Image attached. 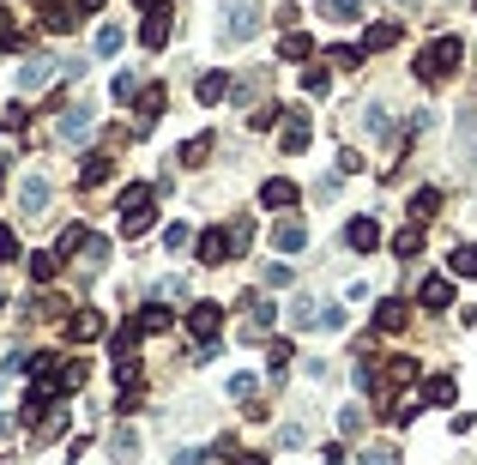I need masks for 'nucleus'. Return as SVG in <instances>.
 <instances>
[{
    "label": "nucleus",
    "mask_w": 477,
    "mask_h": 465,
    "mask_svg": "<svg viewBox=\"0 0 477 465\" xmlns=\"http://www.w3.org/2000/svg\"><path fill=\"white\" fill-rule=\"evenodd\" d=\"M459 55H465V42H459V37H436V42H429V49L417 55V79H423V85H441V79H454Z\"/></svg>",
    "instance_id": "1"
},
{
    "label": "nucleus",
    "mask_w": 477,
    "mask_h": 465,
    "mask_svg": "<svg viewBox=\"0 0 477 465\" xmlns=\"http://www.w3.org/2000/svg\"><path fill=\"white\" fill-rule=\"evenodd\" d=\"M260 31V0H224V24H218V42L224 49H236Z\"/></svg>",
    "instance_id": "2"
},
{
    "label": "nucleus",
    "mask_w": 477,
    "mask_h": 465,
    "mask_svg": "<svg viewBox=\"0 0 477 465\" xmlns=\"http://www.w3.org/2000/svg\"><path fill=\"white\" fill-rule=\"evenodd\" d=\"M170 6H176V0H140V42L145 49H163V42H170Z\"/></svg>",
    "instance_id": "3"
},
{
    "label": "nucleus",
    "mask_w": 477,
    "mask_h": 465,
    "mask_svg": "<svg viewBox=\"0 0 477 465\" xmlns=\"http://www.w3.org/2000/svg\"><path fill=\"white\" fill-rule=\"evenodd\" d=\"M236 260V242H230V230H199V266H230Z\"/></svg>",
    "instance_id": "4"
},
{
    "label": "nucleus",
    "mask_w": 477,
    "mask_h": 465,
    "mask_svg": "<svg viewBox=\"0 0 477 465\" xmlns=\"http://www.w3.org/2000/svg\"><path fill=\"white\" fill-rule=\"evenodd\" d=\"M79 6H73V0H49V6H42V31H55V37H67V31H79Z\"/></svg>",
    "instance_id": "5"
},
{
    "label": "nucleus",
    "mask_w": 477,
    "mask_h": 465,
    "mask_svg": "<svg viewBox=\"0 0 477 465\" xmlns=\"http://www.w3.org/2000/svg\"><path fill=\"white\" fill-rule=\"evenodd\" d=\"M19 212L24 218H42V212H49V176H24L19 182Z\"/></svg>",
    "instance_id": "6"
},
{
    "label": "nucleus",
    "mask_w": 477,
    "mask_h": 465,
    "mask_svg": "<svg viewBox=\"0 0 477 465\" xmlns=\"http://www.w3.org/2000/svg\"><path fill=\"white\" fill-rule=\"evenodd\" d=\"M417 303L423 308H454V278H447V272H429V278H423V290H417Z\"/></svg>",
    "instance_id": "7"
},
{
    "label": "nucleus",
    "mask_w": 477,
    "mask_h": 465,
    "mask_svg": "<svg viewBox=\"0 0 477 465\" xmlns=\"http://www.w3.org/2000/svg\"><path fill=\"white\" fill-rule=\"evenodd\" d=\"M308 140H315V122H308V115H290V122H284V133H279V145L284 151H290V158H302V151H308Z\"/></svg>",
    "instance_id": "8"
},
{
    "label": "nucleus",
    "mask_w": 477,
    "mask_h": 465,
    "mask_svg": "<svg viewBox=\"0 0 477 465\" xmlns=\"http://www.w3.org/2000/svg\"><path fill=\"white\" fill-rule=\"evenodd\" d=\"M91 127H97V115H91V109H67V115H60V127H55V140L60 145H79Z\"/></svg>",
    "instance_id": "9"
},
{
    "label": "nucleus",
    "mask_w": 477,
    "mask_h": 465,
    "mask_svg": "<svg viewBox=\"0 0 477 465\" xmlns=\"http://www.w3.org/2000/svg\"><path fill=\"white\" fill-rule=\"evenodd\" d=\"M218 321H224L218 303H194L188 308V333H194V339H218Z\"/></svg>",
    "instance_id": "10"
},
{
    "label": "nucleus",
    "mask_w": 477,
    "mask_h": 465,
    "mask_svg": "<svg viewBox=\"0 0 477 465\" xmlns=\"http://www.w3.org/2000/svg\"><path fill=\"white\" fill-rule=\"evenodd\" d=\"M344 242H351V254H375V248H381V223L375 218H351Z\"/></svg>",
    "instance_id": "11"
},
{
    "label": "nucleus",
    "mask_w": 477,
    "mask_h": 465,
    "mask_svg": "<svg viewBox=\"0 0 477 465\" xmlns=\"http://www.w3.org/2000/svg\"><path fill=\"white\" fill-rule=\"evenodd\" d=\"M272 248H279V254H302V248H308V223H302V218H284L279 230H272Z\"/></svg>",
    "instance_id": "12"
},
{
    "label": "nucleus",
    "mask_w": 477,
    "mask_h": 465,
    "mask_svg": "<svg viewBox=\"0 0 477 465\" xmlns=\"http://www.w3.org/2000/svg\"><path fill=\"white\" fill-rule=\"evenodd\" d=\"M133 103H140V133H145V127H158V115L170 109V91H163V85H145Z\"/></svg>",
    "instance_id": "13"
},
{
    "label": "nucleus",
    "mask_w": 477,
    "mask_h": 465,
    "mask_svg": "<svg viewBox=\"0 0 477 465\" xmlns=\"http://www.w3.org/2000/svg\"><path fill=\"white\" fill-rule=\"evenodd\" d=\"M194 97L199 103H224V97H230V73H224V67H206L199 85H194Z\"/></svg>",
    "instance_id": "14"
},
{
    "label": "nucleus",
    "mask_w": 477,
    "mask_h": 465,
    "mask_svg": "<svg viewBox=\"0 0 477 465\" xmlns=\"http://www.w3.org/2000/svg\"><path fill=\"white\" fill-rule=\"evenodd\" d=\"M260 205H266V212H284V205H297V182H284V176L260 182Z\"/></svg>",
    "instance_id": "15"
},
{
    "label": "nucleus",
    "mask_w": 477,
    "mask_h": 465,
    "mask_svg": "<svg viewBox=\"0 0 477 465\" xmlns=\"http://www.w3.org/2000/svg\"><path fill=\"white\" fill-rule=\"evenodd\" d=\"M85 375H91V363H85V357H73V363H60V375H55L49 387L67 399V393H79V387H85Z\"/></svg>",
    "instance_id": "16"
},
{
    "label": "nucleus",
    "mask_w": 477,
    "mask_h": 465,
    "mask_svg": "<svg viewBox=\"0 0 477 465\" xmlns=\"http://www.w3.org/2000/svg\"><path fill=\"white\" fill-rule=\"evenodd\" d=\"M109 176H115V158H109V151H91L85 169H79V187H97V182H109Z\"/></svg>",
    "instance_id": "17"
},
{
    "label": "nucleus",
    "mask_w": 477,
    "mask_h": 465,
    "mask_svg": "<svg viewBox=\"0 0 477 465\" xmlns=\"http://www.w3.org/2000/svg\"><path fill=\"white\" fill-rule=\"evenodd\" d=\"M393 42H399V24L375 19L369 31H362V55H381V49H393Z\"/></svg>",
    "instance_id": "18"
},
{
    "label": "nucleus",
    "mask_w": 477,
    "mask_h": 465,
    "mask_svg": "<svg viewBox=\"0 0 477 465\" xmlns=\"http://www.w3.org/2000/svg\"><path fill=\"white\" fill-rule=\"evenodd\" d=\"M459 163H465V169H477V115H472V109L459 115Z\"/></svg>",
    "instance_id": "19"
},
{
    "label": "nucleus",
    "mask_w": 477,
    "mask_h": 465,
    "mask_svg": "<svg viewBox=\"0 0 477 465\" xmlns=\"http://www.w3.org/2000/svg\"><path fill=\"white\" fill-rule=\"evenodd\" d=\"M375 326L381 333H399V326H405V303H399V296H381L375 303Z\"/></svg>",
    "instance_id": "20"
},
{
    "label": "nucleus",
    "mask_w": 477,
    "mask_h": 465,
    "mask_svg": "<svg viewBox=\"0 0 477 465\" xmlns=\"http://www.w3.org/2000/svg\"><path fill=\"white\" fill-rule=\"evenodd\" d=\"M272 321H279V308L266 303V296H248V333H266ZM248 333H242V339H248Z\"/></svg>",
    "instance_id": "21"
},
{
    "label": "nucleus",
    "mask_w": 477,
    "mask_h": 465,
    "mask_svg": "<svg viewBox=\"0 0 477 465\" xmlns=\"http://www.w3.org/2000/svg\"><path fill=\"white\" fill-rule=\"evenodd\" d=\"M67 333H73V339H97L103 315H97V308H79V315H67Z\"/></svg>",
    "instance_id": "22"
},
{
    "label": "nucleus",
    "mask_w": 477,
    "mask_h": 465,
    "mask_svg": "<svg viewBox=\"0 0 477 465\" xmlns=\"http://www.w3.org/2000/svg\"><path fill=\"white\" fill-rule=\"evenodd\" d=\"M454 375H429V381H423V405H454Z\"/></svg>",
    "instance_id": "23"
},
{
    "label": "nucleus",
    "mask_w": 477,
    "mask_h": 465,
    "mask_svg": "<svg viewBox=\"0 0 477 465\" xmlns=\"http://www.w3.org/2000/svg\"><path fill=\"white\" fill-rule=\"evenodd\" d=\"M436 212H441V187H417V194H411V218L429 223Z\"/></svg>",
    "instance_id": "24"
},
{
    "label": "nucleus",
    "mask_w": 477,
    "mask_h": 465,
    "mask_svg": "<svg viewBox=\"0 0 477 465\" xmlns=\"http://www.w3.org/2000/svg\"><path fill=\"white\" fill-rule=\"evenodd\" d=\"M60 266H67V260H60L55 248H42V254H31V278L49 284V278H60Z\"/></svg>",
    "instance_id": "25"
},
{
    "label": "nucleus",
    "mask_w": 477,
    "mask_h": 465,
    "mask_svg": "<svg viewBox=\"0 0 477 465\" xmlns=\"http://www.w3.org/2000/svg\"><path fill=\"white\" fill-rule=\"evenodd\" d=\"M85 242H91V230H85V223H67V230H60V242H55V254H60V260H73Z\"/></svg>",
    "instance_id": "26"
},
{
    "label": "nucleus",
    "mask_w": 477,
    "mask_h": 465,
    "mask_svg": "<svg viewBox=\"0 0 477 465\" xmlns=\"http://www.w3.org/2000/svg\"><path fill=\"white\" fill-rule=\"evenodd\" d=\"M109 460H140V435H133V429H115V435H109Z\"/></svg>",
    "instance_id": "27"
},
{
    "label": "nucleus",
    "mask_w": 477,
    "mask_h": 465,
    "mask_svg": "<svg viewBox=\"0 0 477 465\" xmlns=\"http://www.w3.org/2000/svg\"><path fill=\"white\" fill-rule=\"evenodd\" d=\"M133 321H140V333H170V321H176V315H170V308H158V303H145Z\"/></svg>",
    "instance_id": "28"
},
{
    "label": "nucleus",
    "mask_w": 477,
    "mask_h": 465,
    "mask_svg": "<svg viewBox=\"0 0 477 465\" xmlns=\"http://www.w3.org/2000/svg\"><path fill=\"white\" fill-rule=\"evenodd\" d=\"M315 55V37L308 31H284V61H308Z\"/></svg>",
    "instance_id": "29"
},
{
    "label": "nucleus",
    "mask_w": 477,
    "mask_h": 465,
    "mask_svg": "<svg viewBox=\"0 0 477 465\" xmlns=\"http://www.w3.org/2000/svg\"><path fill=\"white\" fill-rule=\"evenodd\" d=\"M417 248H423V223H405V230H393V254H405V260H411Z\"/></svg>",
    "instance_id": "30"
},
{
    "label": "nucleus",
    "mask_w": 477,
    "mask_h": 465,
    "mask_svg": "<svg viewBox=\"0 0 477 465\" xmlns=\"http://www.w3.org/2000/svg\"><path fill=\"white\" fill-rule=\"evenodd\" d=\"M42 417H49V387H37V393L19 405V424H42Z\"/></svg>",
    "instance_id": "31"
},
{
    "label": "nucleus",
    "mask_w": 477,
    "mask_h": 465,
    "mask_svg": "<svg viewBox=\"0 0 477 465\" xmlns=\"http://www.w3.org/2000/svg\"><path fill=\"white\" fill-rule=\"evenodd\" d=\"M417 381V357H393L387 363V387H411Z\"/></svg>",
    "instance_id": "32"
},
{
    "label": "nucleus",
    "mask_w": 477,
    "mask_h": 465,
    "mask_svg": "<svg viewBox=\"0 0 477 465\" xmlns=\"http://www.w3.org/2000/svg\"><path fill=\"white\" fill-rule=\"evenodd\" d=\"M320 13L338 19V24H351V19H362V0H320Z\"/></svg>",
    "instance_id": "33"
},
{
    "label": "nucleus",
    "mask_w": 477,
    "mask_h": 465,
    "mask_svg": "<svg viewBox=\"0 0 477 465\" xmlns=\"http://www.w3.org/2000/svg\"><path fill=\"white\" fill-rule=\"evenodd\" d=\"M49 79H55V61H42V55L19 67V85H49Z\"/></svg>",
    "instance_id": "34"
},
{
    "label": "nucleus",
    "mask_w": 477,
    "mask_h": 465,
    "mask_svg": "<svg viewBox=\"0 0 477 465\" xmlns=\"http://www.w3.org/2000/svg\"><path fill=\"white\" fill-rule=\"evenodd\" d=\"M158 200V187L151 182H133V187H121V212H133V205H151Z\"/></svg>",
    "instance_id": "35"
},
{
    "label": "nucleus",
    "mask_w": 477,
    "mask_h": 465,
    "mask_svg": "<svg viewBox=\"0 0 477 465\" xmlns=\"http://www.w3.org/2000/svg\"><path fill=\"white\" fill-rule=\"evenodd\" d=\"M206 158H212V133H199V140H188V145H181V163H188V169H199Z\"/></svg>",
    "instance_id": "36"
},
{
    "label": "nucleus",
    "mask_w": 477,
    "mask_h": 465,
    "mask_svg": "<svg viewBox=\"0 0 477 465\" xmlns=\"http://www.w3.org/2000/svg\"><path fill=\"white\" fill-rule=\"evenodd\" d=\"M454 278H477V242L454 248Z\"/></svg>",
    "instance_id": "37"
},
{
    "label": "nucleus",
    "mask_w": 477,
    "mask_h": 465,
    "mask_svg": "<svg viewBox=\"0 0 477 465\" xmlns=\"http://www.w3.org/2000/svg\"><path fill=\"white\" fill-rule=\"evenodd\" d=\"M333 67L357 73V67H362V42H338V49H333Z\"/></svg>",
    "instance_id": "38"
},
{
    "label": "nucleus",
    "mask_w": 477,
    "mask_h": 465,
    "mask_svg": "<svg viewBox=\"0 0 477 465\" xmlns=\"http://www.w3.org/2000/svg\"><path fill=\"white\" fill-rule=\"evenodd\" d=\"M145 230H151V212H145V205H133V212L121 218V236H145Z\"/></svg>",
    "instance_id": "39"
},
{
    "label": "nucleus",
    "mask_w": 477,
    "mask_h": 465,
    "mask_svg": "<svg viewBox=\"0 0 477 465\" xmlns=\"http://www.w3.org/2000/svg\"><path fill=\"white\" fill-rule=\"evenodd\" d=\"M230 242H236V254H248V248H254V218H236V223H230Z\"/></svg>",
    "instance_id": "40"
},
{
    "label": "nucleus",
    "mask_w": 477,
    "mask_h": 465,
    "mask_svg": "<svg viewBox=\"0 0 477 465\" xmlns=\"http://www.w3.org/2000/svg\"><path fill=\"white\" fill-rule=\"evenodd\" d=\"M188 242H194V230H188V223H170V230H163V248H170V254H181Z\"/></svg>",
    "instance_id": "41"
},
{
    "label": "nucleus",
    "mask_w": 477,
    "mask_h": 465,
    "mask_svg": "<svg viewBox=\"0 0 477 465\" xmlns=\"http://www.w3.org/2000/svg\"><path fill=\"white\" fill-rule=\"evenodd\" d=\"M326 85H333V73H326V67H308V73H302V91H308V97H320Z\"/></svg>",
    "instance_id": "42"
},
{
    "label": "nucleus",
    "mask_w": 477,
    "mask_h": 465,
    "mask_svg": "<svg viewBox=\"0 0 477 465\" xmlns=\"http://www.w3.org/2000/svg\"><path fill=\"white\" fill-rule=\"evenodd\" d=\"M290 315H297V326H320V303H308V296H297Z\"/></svg>",
    "instance_id": "43"
},
{
    "label": "nucleus",
    "mask_w": 477,
    "mask_h": 465,
    "mask_svg": "<svg viewBox=\"0 0 477 465\" xmlns=\"http://www.w3.org/2000/svg\"><path fill=\"white\" fill-rule=\"evenodd\" d=\"M260 393V375H230V399H254Z\"/></svg>",
    "instance_id": "44"
},
{
    "label": "nucleus",
    "mask_w": 477,
    "mask_h": 465,
    "mask_svg": "<svg viewBox=\"0 0 477 465\" xmlns=\"http://www.w3.org/2000/svg\"><path fill=\"white\" fill-rule=\"evenodd\" d=\"M121 42H127V37H121V31H115V24H103V31H97V55H115V49H121Z\"/></svg>",
    "instance_id": "45"
},
{
    "label": "nucleus",
    "mask_w": 477,
    "mask_h": 465,
    "mask_svg": "<svg viewBox=\"0 0 477 465\" xmlns=\"http://www.w3.org/2000/svg\"><path fill=\"white\" fill-rule=\"evenodd\" d=\"M0 122H6V133H24V122H31V109H24V103H13V109H6Z\"/></svg>",
    "instance_id": "46"
},
{
    "label": "nucleus",
    "mask_w": 477,
    "mask_h": 465,
    "mask_svg": "<svg viewBox=\"0 0 477 465\" xmlns=\"http://www.w3.org/2000/svg\"><path fill=\"white\" fill-rule=\"evenodd\" d=\"M338 435H362V411L344 405V411H338Z\"/></svg>",
    "instance_id": "47"
},
{
    "label": "nucleus",
    "mask_w": 477,
    "mask_h": 465,
    "mask_svg": "<svg viewBox=\"0 0 477 465\" xmlns=\"http://www.w3.org/2000/svg\"><path fill=\"white\" fill-rule=\"evenodd\" d=\"M369 133H375V140H387V133H393V122H387V109H381V103L369 109Z\"/></svg>",
    "instance_id": "48"
},
{
    "label": "nucleus",
    "mask_w": 477,
    "mask_h": 465,
    "mask_svg": "<svg viewBox=\"0 0 477 465\" xmlns=\"http://www.w3.org/2000/svg\"><path fill=\"white\" fill-rule=\"evenodd\" d=\"M290 278H297V272H290V266H284V260H272V266H266V284H272V290H284V284H290Z\"/></svg>",
    "instance_id": "49"
},
{
    "label": "nucleus",
    "mask_w": 477,
    "mask_h": 465,
    "mask_svg": "<svg viewBox=\"0 0 477 465\" xmlns=\"http://www.w3.org/2000/svg\"><path fill=\"white\" fill-rule=\"evenodd\" d=\"M290 357H297V351H290V344H272V375H279V381H284V369H290Z\"/></svg>",
    "instance_id": "50"
},
{
    "label": "nucleus",
    "mask_w": 477,
    "mask_h": 465,
    "mask_svg": "<svg viewBox=\"0 0 477 465\" xmlns=\"http://www.w3.org/2000/svg\"><path fill=\"white\" fill-rule=\"evenodd\" d=\"M362 465H399L393 447H362Z\"/></svg>",
    "instance_id": "51"
},
{
    "label": "nucleus",
    "mask_w": 477,
    "mask_h": 465,
    "mask_svg": "<svg viewBox=\"0 0 477 465\" xmlns=\"http://www.w3.org/2000/svg\"><path fill=\"white\" fill-rule=\"evenodd\" d=\"M115 97L133 103V97H140V79H133V73H121V79H115Z\"/></svg>",
    "instance_id": "52"
},
{
    "label": "nucleus",
    "mask_w": 477,
    "mask_h": 465,
    "mask_svg": "<svg viewBox=\"0 0 477 465\" xmlns=\"http://www.w3.org/2000/svg\"><path fill=\"white\" fill-rule=\"evenodd\" d=\"M0 260H19V236H13L6 223H0Z\"/></svg>",
    "instance_id": "53"
},
{
    "label": "nucleus",
    "mask_w": 477,
    "mask_h": 465,
    "mask_svg": "<svg viewBox=\"0 0 477 465\" xmlns=\"http://www.w3.org/2000/svg\"><path fill=\"white\" fill-rule=\"evenodd\" d=\"M0 49H19V37H13V13L0 6Z\"/></svg>",
    "instance_id": "54"
},
{
    "label": "nucleus",
    "mask_w": 477,
    "mask_h": 465,
    "mask_svg": "<svg viewBox=\"0 0 477 465\" xmlns=\"http://www.w3.org/2000/svg\"><path fill=\"white\" fill-rule=\"evenodd\" d=\"M140 405H145V393H140V387H127V393H121V405H115V411H127V417H133Z\"/></svg>",
    "instance_id": "55"
},
{
    "label": "nucleus",
    "mask_w": 477,
    "mask_h": 465,
    "mask_svg": "<svg viewBox=\"0 0 477 465\" xmlns=\"http://www.w3.org/2000/svg\"><path fill=\"white\" fill-rule=\"evenodd\" d=\"M320 326H326V333H338V326H344V308H326V303H320Z\"/></svg>",
    "instance_id": "56"
},
{
    "label": "nucleus",
    "mask_w": 477,
    "mask_h": 465,
    "mask_svg": "<svg viewBox=\"0 0 477 465\" xmlns=\"http://www.w3.org/2000/svg\"><path fill=\"white\" fill-rule=\"evenodd\" d=\"M176 465H206V453H194V447H181V453H176Z\"/></svg>",
    "instance_id": "57"
},
{
    "label": "nucleus",
    "mask_w": 477,
    "mask_h": 465,
    "mask_svg": "<svg viewBox=\"0 0 477 465\" xmlns=\"http://www.w3.org/2000/svg\"><path fill=\"white\" fill-rule=\"evenodd\" d=\"M103 6H109V0H79V13H85V19H91V13H103Z\"/></svg>",
    "instance_id": "58"
},
{
    "label": "nucleus",
    "mask_w": 477,
    "mask_h": 465,
    "mask_svg": "<svg viewBox=\"0 0 477 465\" xmlns=\"http://www.w3.org/2000/svg\"><path fill=\"white\" fill-rule=\"evenodd\" d=\"M326 465H344V447H326Z\"/></svg>",
    "instance_id": "59"
},
{
    "label": "nucleus",
    "mask_w": 477,
    "mask_h": 465,
    "mask_svg": "<svg viewBox=\"0 0 477 465\" xmlns=\"http://www.w3.org/2000/svg\"><path fill=\"white\" fill-rule=\"evenodd\" d=\"M0 308H6V290H0Z\"/></svg>",
    "instance_id": "60"
},
{
    "label": "nucleus",
    "mask_w": 477,
    "mask_h": 465,
    "mask_svg": "<svg viewBox=\"0 0 477 465\" xmlns=\"http://www.w3.org/2000/svg\"><path fill=\"white\" fill-rule=\"evenodd\" d=\"M37 6H49V0H37Z\"/></svg>",
    "instance_id": "61"
}]
</instances>
